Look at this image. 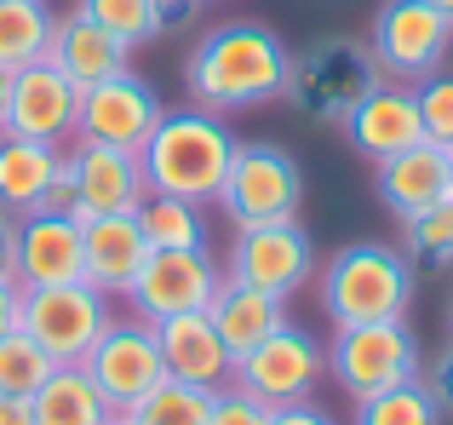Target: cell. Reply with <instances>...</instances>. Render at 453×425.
Returning <instances> with one entry per match:
<instances>
[{
  "mask_svg": "<svg viewBox=\"0 0 453 425\" xmlns=\"http://www.w3.org/2000/svg\"><path fill=\"white\" fill-rule=\"evenodd\" d=\"M431 397H436V408H442V420H453V339H448V351L431 362Z\"/></svg>",
  "mask_w": 453,
  "mask_h": 425,
  "instance_id": "cell-35",
  "label": "cell"
},
{
  "mask_svg": "<svg viewBox=\"0 0 453 425\" xmlns=\"http://www.w3.org/2000/svg\"><path fill=\"white\" fill-rule=\"evenodd\" d=\"M327 374L350 403L390 391V385L419 380V339L408 322H356L333 328L327 339Z\"/></svg>",
  "mask_w": 453,
  "mask_h": 425,
  "instance_id": "cell-5",
  "label": "cell"
},
{
  "mask_svg": "<svg viewBox=\"0 0 453 425\" xmlns=\"http://www.w3.org/2000/svg\"><path fill=\"white\" fill-rule=\"evenodd\" d=\"M69 167H75V190H81V224L104 219V212H138V202L150 196L138 150L75 138V144H69Z\"/></svg>",
  "mask_w": 453,
  "mask_h": 425,
  "instance_id": "cell-16",
  "label": "cell"
},
{
  "mask_svg": "<svg viewBox=\"0 0 453 425\" xmlns=\"http://www.w3.org/2000/svg\"><path fill=\"white\" fill-rule=\"evenodd\" d=\"M18 212L0 207V282H18Z\"/></svg>",
  "mask_w": 453,
  "mask_h": 425,
  "instance_id": "cell-37",
  "label": "cell"
},
{
  "mask_svg": "<svg viewBox=\"0 0 453 425\" xmlns=\"http://www.w3.org/2000/svg\"><path fill=\"white\" fill-rule=\"evenodd\" d=\"M448 328H453V305H448Z\"/></svg>",
  "mask_w": 453,
  "mask_h": 425,
  "instance_id": "cell-44",
  "label": "cell"
},
{
  "mask_svg": "<svg viewBox=\"0 0 453 425\" xmlns=\"http://www.w3.org/2000/svg\"><path fill=\"white\" fill-rule=\"evenodd\" d=\"M453 46V23L431 0H385L373 12V35H367V52L379 64V81H402V87H419L425 75L448 64Z\"/></svg>",
  "mask_w": 453,
  "mask_h": 425,
  "instance_id": "cell-7",
  "label": "cell"
},
{
  "mask_svg": "<svg viewBox=\"0 0 453 425\" xmlns=\"http://www.w3.org/2000/svg\"><path fill=\"white\" fill-rule=\"evenodd\" d=\"M133 425H207L212 420V391L201 385H184V380H161L150 397H138L127 408Z\"/></svg>",
  "mask_w": 453,
  "mask_h": 425,
  "instance_id": "cell-27",
  "label": "cell"
},
{
  "mask_svg": "<svg viewBox=\"0 0 453 425\" xmlns=\"http://www.w3.org/2000/svg\"><path fill=\"white\" fill-rule=\"evenodd\" d=\"M81 12H87L98 29H110L115 41L127 46V52H138V46H150L155 35H161V18H155V0H75Z\"/></svg>",
  "mask_w": 453,
  "mask_h": 425,
  "instance_id": "cell-30",
  "label": "cell"
},
{
  "mask_svg": "<svg viewBox=\"0 0 453 425\" xmlns=\"http://www.w3.org/2000/svg\"><path fill=\"white\" fill-rule=\"evenodd\" d=\"M413 98H419L425 138L453 150V69H436V75H425L419 87H413Z\"/></svg>",
  "mask_w": 453,
  "mask_h": 425,
  "instance_id": "cell-32",
  "label": "cell"
},
{
  "mask_svg": "<svg viewBox=\"0 0 453 425\" xmlns=\"http://www.w3.org/2000/svg\"><path fill=\"white\" fill-rule=\"evenodd\" d=\"M115 322V299L98 293L92 282H64V288H35L23 293V334L58 362H87V351L104 339V328Z\"/></svg>",
  "mask_w": 453,
  "mask_h": 425,
  "instance_id": "cell-8",
  "label": "cell"
},
{
  "mask_svg": "<svg viewBox=\"0 0 453 425\" xmlns=\"http://www.w3.org/2000/svg\"><path fill=\"white\" fill-rule=\"evenodd\" d=\"M18 288H64V282H87V259H81V219L64 212H29L18 219Z\"/></svg>",
  "mask_w": 453,
  "mask_h": 425,
  "instance_id": "cell-17",
  "label": "cell"
},
{
  "mask_svg": "<svg viewBox=\"0 0 453 425\" xmlns=\"http://www.w3.org/2000/svg\"><path fill=\"white\" fill-rule=\"evenodd\" d=\"M288 75H293V46L270 23H247V18L207 29L184 58L189 104L207 115L265 110V104L288 98Z\"/></svg>",
  "mask_w": 453,
  "mask_h": 425,
  "instance_id": "cell-1",
  "label": "cell"
},
{
  "mask_svg": "<svg viewBox=\"0 0 453 425\" xmlns=\"http://www.w3.org/2000/svg\"><path fill=\"white\" fill-rule=\"evenodd\" d=\"M81 259H87V282L110 299H127L133 276L144 270L150 242L138 230V212H104V219L81 224Z\"/></svg>",
  "mask_w": 453,
  "mask_h": 425,
  "instance_id": "cell-20",
  "label": "cell"
},
{
  "mask_svg": "<svg viewBox=\"0 0 453 425\" xmlns=\"http://www.w3.org/2000/svg\"><path fill=\"white\" fill-rule=\"evenodd\" d=\"M453 196V150L448 144H431V138H419L413 150H402V156L379 161V202L396 212L402 224L419 219L425 207L448 202Z\"/></svg>",
  "mask_w": 453,
  "mask_h": 425,
  "instance_id": "cell-19",
  "label": "cell"
},
{
  "mask_svg": "<svg viewBox=\"0 0 453 425\" xmlns=\"http://www.w3.org/2000/svg\"><path fill=\"white\" fill-rule=\"evenodd\" d=\"M207 425H270V408L258 397H247L242 385H224L212 391V420Z\"/></svg>",
  "mask_w": 453,
  "mask_h": 425,
  "instance_id": "cell-33",
  "label": "cell"
},
{
  "mask_svg": "<svg viewBox=\"0 0 453 425\" xmlns=\"http://www.w3.org/2000/svg\"><path fill=\"white\" fill-rule=\"evenodd\" d=\"M6 133L69 150V144H75V133H81V87L64 75V69H52L46 58H41V64L12 69Z\"/></svg>",
  "mask_w": 453,
  "mask_h": 425,
  "instance_id": "cell-13",
  "label": "cell"
},
{
  "mask_svg": "<svg viewBox=\"0 0 453 425\" xmlns=\"http://www.w3.org/2000/svg\"><path fill=\"white\" fill-rule=\"evenodd\" d=\"M110 425H133V420H127V414H115V420H110Z\"/></svg>",
  "mask_w": 453,
  "mask_h": 425,
  "instance_id": "cell-43",
  "label": "cell"
},
{
  "mask_svg": "<svg viewBox=\"0 0 453 425\" xmlns=\"http://www.w3.org/2000/svg\"><path fill=\"white\" fill-rule=\"evenodd\" d=\"M219 207H224V219H230L235 230L299 219V207H304L299 161H293L281 144H265V138H247V144L235 138V156H230V173H224Z\"/></svg>",
  "mask_w": 453,
  "mask_h": 425,
  "instance_id": "cell-6",
  "label": "cell"
},
{
  "mask_svg": "<svg viewBox=\"0 0 453 425\" xmlns=\"http://www.w3.org/2000/svg\"><path fill=\"white\" fill-rule=\"evenodd\" d=\"M138 230H144L150 253H166V247H207L212 242L207 202H184V196H144V202H138Z\"/></svg>",
  "mask_w": 453,
  "mask_h": 425,
  "instance_id": "cell-25",
  "label": "cell"
},
{
  "mask_svg": "<svg viewBox=\"0 0 453 425\" xmlns=\"http://www.w3.org/2000/svg\"><path fill=\"white\" fill-rule=\"evenodd\" d=\"M52 12L46 0H0V69L41 64L52 46Z\"/></svg>",
  "mask_w": 453,
  "mask_h": 425,
  "instance_id": "cell-26",
  "label": "cell"
},
{
  "mask_svg": "<svg viewBox=\"0 0 453 425\" xmlns=\"http://www.w3.org/2000/svg\"><path fill=\"white\" fill-rule=\"evenodd\" d=\"M201 6H207V0H155V18H161V29H178V23H189Z\"/></svg>",
  "mask_w": 453,
  "mask_h": 425,
  "instance_id": "cell-39",
  "label": "cell"
},
{
  "mask_svg": "<svg viewBox=\"0 0 453 425\" xmlns=\"http://www.w3.org/2000/svg\"><path fill=\"white\" fill-rule=\"evenodd\" d=\"M127 46L115 41L110 29H98V23L87 18V12H69V18H58L52 23V46H46V64L52 69H64L69 81H75L81 92L87 87H98V81H110V75H121V69H133L127 64Z\"/></svg>",
  "mask_w": 453,
  "mask_h": 425,
  "instance_id": "cell-21",
  "label": "cell"
},
{
  "mask_svg": "<svg viewBox=\"0 0 453 425\" xmlns=\"http://www.w3.org/2000/svg\"><path fill=\"white\" fill-rule=\"evenodd\" d=\"M23 328V288L18 282H0V339Z\"/></svg>",
  "mask_w": 453,
  "mask_h": 425,
  "instance_id": "cell-38",
  "label": "cell"
},
{
  "mask_svg": "<svg viewBox=\"0 0 453 425\" xmlns=\"http://www.w3.org/2000/svg\"><path fill=\"white\" fill-rule=\"evenodd\" d=\"M356 425H442V408H436L425 380H408V385H390V391L356 403Z\"/></svg>",
  "mask_w": 453,
  "mask_h": 425,
  "instance_id": "cell-28",
  "label": "cell"
},
{
  "mask_svg": "<svg viewBox=\"0 0 453 425\" xmlns=\"http://www.w3.org/2000/svg\"><path fill=\"white\" fill-rule=\"evenodd\" d=\"M6 98H12V69H0V133H6Z\"/></svg>",
  "mask_w": 453,
  "mask_h": 425,
  "instance_id": "cell-41",
  "label": "cell"
},
{
  "mask_svg": "<svg viewBox=\"0 0 453 425\" xmlns=\"http://www.w3.org/2000/svg\"><path fill=\"white\" fill-rule=\"evenodd\" d=\"M339 133L350 138L356 156L379 167V161L402 156V150H413L425 138L419 98H413V87H402V81H379V87L339 121Z\"/></svg>",
  "mask_w": 453,
  "mask_h": 425,
  "instance_id": "cell-15",
  "label": "cell"
},
{
  "mask_svg": "<svg viewBox=\"0 0 453 425\" xmlns=\"http://www.w3.org/2000/svg\"><path fill=\"white\" fill-rule=\"evenodd\" d=\"M35 212H64V219H81V190H75V167H58L52 173V184H46V196H41V207Z\"/></svg>",
  "mask_w": 453,
  "mask_h": 425,
  "instance_id": "cell-34",
  "label": "cell"
},
{
  "mask_svg": "<svg viewBox=\"0 0 453 425\" xmlns=\"http://www.w3.org/2000/svg\"><path fill=\"white\" fill-rule=\"evenodd\" d=\"M166 115L161 92L150 87L144 75L121 69V75L98 81V87L81 92V133L87 144H115V150H138L155 133V121Z\"/></svg>",
  "mask_w": 453,
  "mask_h": 425,
  "instance_id": "cell-14",
  "label": "cell"
},
{
  "mask_svg": "<svg viewBox=\"0 0 453 425\" xmlns=\"http://www.w3.org/2000/svg\"><path fill=\"white\" fill-rule=\"evenodd\" d=\"M270 425H339L327 414V408H316L304 397V403H288V408H270Z\"/></svg>",
  "mask_w": 453,
  "mask_h": 425,
  "instance_id": "cell-36",
  "label": "cell"
},
{
  "mask_svg": "<svg viewBox=\"0 0 453 425\" xmlns=\"http://www.w3.org/2000/svg\"><path fill=\"white\" fill-rule=\"evenodd\" d=\"M110 420H115L110 397L92 385V374L81 362L52 368L46 385L35 391V425H110Z\"/></svg>",
  "mask_w": 453,
  "mask_h": 425,
  "instance_id": "cell-24",
  "label": "cell"
},
{
  "mask_svg": "<svg viewBox=\"0 0 453 425\" xmlns=\"http://www.w3.org/2000/svg\"><path fill=\"white\" fill-rule=\"evenodd\" d=\"M0 425H35V397H6L0 391Z\"/></svg>",
  "mask_w": 453,
  "mask_h": 425,
  "instance_id": "cell-40",
  "label": "cell"
},
{
  "mask_svg": "<svg viewBox=\"0 0 453 425\" xmlns=\"http://www.w3.org/2000/svg\"><path fill=\"white\" fill-rule=\"evenodd\" d=\"M219 282H224V270H219V259H212V247H166V253H150L144 270L133 276L127 311L144 316V322L207 311Z\"/></svg>",
  "mask_w": 453,
  "mask_h": 425,
  "instance_id": "cell-11",
  "label": "cell"
},
{
  "mask_svg": "<svg viewBox=\"0 0 453 425\" xmlns=\"http://www.w3.org/2000/svg\"><path fill=\"white\" fill-rule=\"evenodd\" d=\"M64 161H69V150H58V144H35V138L0 133V207L29 219Z\"/></svg>",
  "mask_w": 453,
  "mask_h": 425,
  "instance_id": "cell-23",
  "label": "cell"
},
{
  "mask_svg": "<svg viewBox=\"0 0 453 425\" xmlns=\"http://www.w3.org/2000/svg\"><path fill=\"white\" fill-rule=\"evenodd\" d=\"M52 368H58V362L46 357V351L23 334V328L0 339V391H6V397H35Z\"/></svg>",
  "mask_w": 453,
  "mask_h": 425,
  "instance_id": "cell-31",
  "label": "cell"
},
{
  "mask_svg": "<svg viewBox=\"0 0 453 425\" xmlns=\"http://www.w3.org/2000/svg\"><path fill=\"white\" fill-rule=\"evenodd\" d=\"M321 311L333 328L356 322H402L413 305V265L402 247L385 242H350L316 270Z\"/></svg>",
  "mask_w": 453,
  "mask_h": 425,
  "instance_id": "cell-3",
  "label": "cell"
},
{
  "mask_svg": "<svg viewBox=\"0 0 453 425\" xmlns=\"http://www.w3.org/2000/svg\"><path fill=\"white\" fill-rule=\"evenodd\" d=\"M373 87H379V64L350 35H327L310 52H293L288 98H293V110H304L321 127H339Z\"/></svg>",
  "mask_w": 453,
  "mask_h": 425,
  "instance_id": "cell-4",
  "label": "cell"
},
{
  "mask_svg": "<svg viewBox=\"0 0 453 425\" xmlns=\"http://www.w3.org/2000/svg\"><path fill=\"white\" fill-rule=\"evenodd\" d=\"M155 339H161V357H166V380L201 385V391H224V385H230L235 357H230V345L219 339V328H212L207 311L155 322Z\"/></svg>",
  "mask_w": 453,
  "mask_h": 425,
  "instance_id": "cell-18",
  "label": "cell"
},
{
  "mask_svg": "<svg viewBox=\"0 0 453 425\" xmlns=\"http://www.w3.org/2000/svg\"><path fill=\"white\" fill-rule=\"evenodd\" d=\"M402 253H408V265H425V270L453 265V196L402 224Z\"/></svg>",
  "mask_w": 453,
  "mask_h": 425,
  "instance_id": "cell-29",
  "label": "cell"
},
{
  "mask_svg": "<svg viewBox=\"0 0 453 425\" xmlns=\"http://www.w3.org/2000/svg\"><path fill=\"white\" fill-rule=\"evenodd\" d=\"M431 6H436V12H442V18L453 23V0H431Z\"/></svg>",
  "mask_w": 453,
  "mask_h": 425,
  "instance_id": "cell-42",
  "label": "cell"
},
{
  "mask_svg": "<svg viewBox=\"0 0 453 425\" xmlns=\"http://www.w3.org/2000/svg\"><path fill=\"white\" fill-rule=\"evenodd\" d=\"M235 138L219 115L207 110H166L155 121V133L138 144L150 196H184V202H219L224 173H230Z\"/></svg>",
  "mask_w": 453,
  "mask_h": 425,
  "instance_id": "cell-2",
  "label": "cell"
},
{
  "mask_svg": "<svg viewBox=\"0 0 453 425\" xmlns=\"http://www.w3.org/2000/svg\"><path fill=\"white\" fill-rule=\"evenodd\" d=\"M321 374H327V345L310 339L299 322H288L270 339H258L247 357H235L230 385H242V391L258 397L265 408H288V403H304V397L316 391Z\"/></svg>",
  "mask_w": 453,
  "mask_h": 425,
  "instance_id": "cell-9",
  "label": "cell"
},
{
  "mask_svg": "<svg viewBox=\"0 0 453 425\" xmlns=\"http://www.w3.org/2000/svg\"><path fill=\"white\" fill-rule=\"evenodd\" d=\"M81 368L110 397L115 414H127L138 397H150L155 385L166 380V357H161V339H155V322H144V316H133V311L115 316V322L104 328V339L87 351Z\"/></svg>",
  "mask_w": 453,
  "mask_h": 425,
  "instance_id": "cell-12",
  "label": "cell"
},
{
  "mask_svg": "<svg viewBox=\"0 0 453 425\" xmlns=\"http://www.w3.org/2000/svg\"><path fill=\"white\" fill-rule=\"evenodd\" d=\"M224 276L293 299V293L310 288V276H316V242H310V230H304L299 219L247 224V230H235V242H230Z\"/></svg>",
  "mask_w": 453,
  "mask_h": 425,
  "instance_id": "cell-10",
  "label": "cell"
},
{
  "mask_svg": "<svg viewBox=\"0 0 453 425\" xmlns=\"http://www.w3.org/2000/svg\"><path fill=\"white\" fill-rule=\"evenodd\" d=\"M207 316H212V328H219V339L230 345V357H247L258 339H270L276 328H288V299L224 276L219 293H212V305H207Z\"/></svg>",
  "mask_w": 453,
  "mask_h": 425,
  "instance_id": "cell-22",
  "label": "cell"
}]
</instances>
